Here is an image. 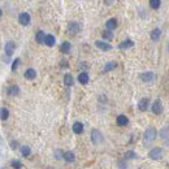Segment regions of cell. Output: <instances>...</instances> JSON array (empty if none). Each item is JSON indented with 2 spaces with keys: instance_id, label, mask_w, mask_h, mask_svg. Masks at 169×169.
<instances>
[{
  "instance_id": "2e32d148",
  "label": "cell",
  "mask_w": 169,
  "mask_h": 169,
  "mask_svg": "<svg viewBox=\"0 0 169 169\" xmlns=\"http://www.w3.org/2000/svg\"><path fill=\"white\" fill-rule=\"evenodd\" d=\"M148 103H150V100L147 98H143L139 100V103H138V109L139 111H142V112H144V111H147L148 108Z\"/></svg>"
},
{
  "instance_id": "4316f807",
  "label": "cell",
  "mask_w": 169,
  "mask_h": 169,
  "mask_svg": "<svg viewBox=\"0 0 169 169\" xmlns=\"http://www.w3.org/2000/svg\"><path fill=\"white\" fill-rule=\"evenodd\" d=\"M9 117V111L8 108H2L0 109V120H3V121H7Z\"/></svg>"
},
{
  "instance_id": "e0dca14e",
  "label": "cell",
  "mask_w": 169,
  "mask_h": 169,
  "mask_svg": "<svg viewBox=\"0 0 169 169\" xmlns=\"http://www.w3.org/2000/svg\"><path fill=\"white\" fill-rule=\"evenodd\" d=\"M56 43V39L52 34H46V39H44V44L48 47H54Z\"/></svg>"
},
{
  "instance_id": "d6986e66",
  "label": "cell",
  "mask_w": 169,
  "mask_h": 169,
  "mask_svg": "<svg viewBox=\"0 0 169 169\" xmlns=\"http://www.w3.org/2000/svg\"><path fill=\"white\" fill-rule=\"evenodd\" d=\"M160 37H161V30H160L159 27L153 29V30L151 31V39H152L153 42H157L159 39H160Z\"/></svg>"
},
{
  "instance_id": "7a4b0ae2",
  "label": "cell",
  "mask_w": 169,
  "mask_h": 169,
  "mask_svg": "<svg viewBox=\"0 0 169 169\" xmlns=\"http://www.w3.org/2000/svg\"><path fill=\"white\" fill-rule=\"evenodd\" d=\"M91 142H93L94 144H100L101 142H103V134H101V132L100 130H98V129H93L91 130Z\"/></svg>"
},
{
  "instance_id": "4dcf8cb0",
  "label": "cell",
  "mask_w": 169,
  "mask_h": 169,
  "mask_svg": "<svg viewBox=\"0 0 169 169\" xmlns=\"http://www.w3.org/2000/svg\"><path fill=\"white\" fill-rule=\"evenodd\" d=\"M20 62H21L20 59H14V61L12 62V70H13V72L17 70V68H18V65H20Z\"/></svg>"
},
{
  "instance_id": "f546056e",
  "label": "cell",
  "mask_w": 169,
  "mask_h": 169,
  "mask_svg": "<svg viewBox=\"0 0 169 169\" xmlns=\"http://www.w3.org/2000/svg\"><path fill=\"white\" fill-rule=\"evenodd\" d=\"M11 165H12L13 169H21L22 168V163L20 160H12Z\"/></svg>"
},
{
  "instance_id": "7c38bea8",
  "label": "cell",
  "mask_w": 169,
  "mask_h": 169,
  "mask_svg": "<svg viewBox=\"0 0 169 169\" xmlns=\"http://www.w3.org/2000/svg\"><path fill=\"white\" fill-rule=\"evenodd\" d=\"M116 122H117L118 126H126V125H129V118L125 114H120L116 118Z\"/></svg>"
},
{
  "instance_id": "e575fe53",
  "label": "cell",
  "mask_w": 169,
  "mask_h": 169,
  "mask_svg": "<svg viewBox=\"0 0 169 169\" xmlns=\"http://www.w3.org/2000/svg\"><path fill=\"white\" fill-rule=\"evenodd\" d=\"M3 16V11H2V8H0V17Z\"/></svg>"
},
{
  "instance_id": "83f0119b",
  "label": "cell",
  "mask_w": 169,
  "mask_h": 169,
  "mask_svg": "<svg viewBox=\"0 0 169 169\" xmlns=\"http://www.w3.org/2000/svg\"><path fill=\"white\" fill-rule=\"evenodd\" d=\"M160 4H161L160 0H150V7L152 9H159L160 8Z\"/></svg>"
},
{
  "instance_id": "30bf717a",
  "label": "cell",
  "mask_w": 169,
  "mask_h": 169,
  "mask_svg": "<svg viewBox=\"0 0 169 169\" xmlns=\"http://www.w3.org/2000/svg\"><path fill=\"white\" fill-rule=\"evenodd\" d=\"M25 78L29 79V81H31V79H35L37 78V70L35 69H33V68H29V69L25 70Z\"/></svg>"
},
{
  "instance_id": "8fae6325",
  "label": "cell",
  "mask_w": 169,
  "mask_h": 169,
  "mask_svg": "<svg viewBox=\"0 0 169 169\" xmlns=\"http://www.w3.org/2000/svg\"><path fill=\"white\" fill-rule=\"evenodd\" d=\"M62 159H64L66 163H73L76 160V155L73 151H65L62 153Z\"/></svg>"
},
{
  "instance_id": "6da1fadb",
  "label": "cell",
  "mask_w": 169,
  "mask_h": 169,
  "mask_svg": "<svg viewBox=\"0 0 169 169\" xmlns=\"http://www.w3.org/2000/svg\"><path fill=\"white\" fill-rule=\"evenodd\" d=\"M143 138H144V141H146L147 143L153 142V141H155V138H156V129L152 128V126L147 128L146 132H144V134H143Z\"/></svg>"
},
{
  "instance_id": "ac0fdd59",
  "label": "cell",
  "mask_w": 169,
  "mask_h": 169,
  "mask_svg": "<svg viewBox=\"0 0 169 169\" xmlns=\"http://www.w3.org/2000/svg\"><path fill=\"white\" fill-rule=\"evenodd\" d=\"M72 129H73V132H74L76 134H82V133H83L85 126H83V124H82V122L77 121V122H74V124H73V126H72Z\"/></svg>"
},
{
  "instance_id": "4fadbf2b",
  "label": "cell",
  "mask_w": 169,
  "mask_h": 169,
  "mask_svg": "<svg viewBox=\"0 0 169 169\" xmlns=\"http://www.w3.org/2000/svg\"><path fill=\"white\" fill-rule=\"evenodd\" d=\"M90 81V77L87 74V72H82V73L78 74V82L81 85H87Z\"/></svg>"
},
{
  "instance_id": "8d00e7d4",
  "label": "cell",
  "mask_w": 169,
  "mask_h": 169,
  "mask_svg": "<svg viewBox=\"0 0 169 169\" xmlns=\"http://www.w3.org/2000/svg\"><path fill=\"white\" fill-rule=\"evenodd\" d=\"M168 48H169V47H168Z\"/></svg>"
},
{
  "instance_id": "cb8c5ba5",
  "label": "cell",
  "mask_w": 169,
  "mask_h": 169,
  "mask_svg": "<svg viewBox=\"0 0 169 169\" xmlns=\"http://www.w3.org/2000/svg\"><path fill=\"white\" fill-rule=\"evenodd\" d=\"M20 152H21V155L23 157H29V156H30V153H31V148L29 146H21L20 147Z\"/></svg>"
},
{
  "instance_id": "d590c367",
  "label": "cell",
  "mask_w": 169,
  "mask_h": 169,
  "mask_svg": "<svg viewBox=\"0 0 169 169\" xmlns=\"http://www.w3.org/2000/svg\"><path fill=\"white\" fill-rule=\"evenodd\" d=\"M0 169H4V168H0Z\"/></svg>"
},
{
  "instance_id": "ba28073f",
  "label": "cell",
  "mask_w": 169,
  "mask_h": 169,
  "mask_svg": "<svg viewBox=\"0 0 169 169\" xmlns=\"http://www.w3.org/2000/svg\"><path fill=\"white\" fill-rule=\"evenodd\" d=\"M95 46L101 51H111V50H112V46H111L108 42H103V40H96Z\"/></svg>"
},
{
  "instance_id": "603a6c76",
  "label": "cell",
  "mask_w": 169,
  "mask_h": 169,
  "mask_svg": "<svg viewBox=\"0 0 169 169\" xmlns=\"http://www.w3.org/2000/svg\"><path fill=\"white\" fill-rule=\"evenodd\" d=\"M44 39H46V34L43 33L42 30H39V31L35 34V40H37V43L43 44V43H44Z\"/></svg>"
},
{
  "instance_id": "5bb4252c",
  "label": "cell",
  "mask_w": 169,
  "mask_h": 169,
  "mask_svg": "<svg viewBox=\"0 0 169 169\" xmlns=\"http://www.w3.org/2000/svg\"><path fill=\"white\" fill-rule=\"evenodd\" d=\"M8 96H17L20 94V87H18L17 85H12L8 87V91H7Z\"/></svg>"
},
{
  "instance_id": "ffe728a7",
  "label": "cell",
  "mask_w": 169,
  "mask_h": 169,
  "mask_svg": "<svg viewBox=\"0 0 169 169\" xmlns=\"http://www.w3.org/2000/svg\"><path fill=\"white\" fill-rule=\"evenodd\" d=\"M72 50V44L69 42H62L61 46H60V51L62 52V54H69Z\"/></svg>"
},
{
  "instance_id": "d4e9b609",
  "label": "cell",
  "mask_w": 169,
  "mask_h": 169,
  "mask_svg": "<svg viewBox=\"0 0 169 169\" xmlns=\"http://www.w3.org/2000/svg\"><path fill=\"white\" fill-rule=\"evenodd\" d=\"M101 37H103V39H105V40H112L113 39V33H112V30H104L103 33H101Z\"/></svg>"
},
{
  "instance_id": "836d02e7",
  "label": "cell",
  "mask_w": 169,
  "mask_h": 169,
  "mask_svg": "<svg viewBox=\"0 0 169 169\" xmlns=\"http://www.w3.org/2000/svg\"><path fill=\"white\" fill-rule=\"evenodd\" d=\"M61 65H62V68H68V65H69V64H68V61H62Z\"/></svg>"
},
{
  "instance_id": "d6a6232c",
  "label": "cell",
  "mask_w": 169,
  "mask_h": 169,
  "mask_svg": "<svg viewBox=\"0 0 169 169\" xmlns=\"http://www.w3.org/2000/svg\"><path fill=\"white\" fill-rule=\"evenodd\" d=\"M118 167H120V169H126V164H125V163H120Z\"/></svg>"
},
{
  "instance_id": "44dd1931",
  "label": "cell",
  "mask_w": 169,
  "mask_h": 169,
  "mask_svg": "<svg viewBox=\"0 0 169 169\" xmlns=\"http://www.w3.org/2000/svg\"><path fill=\"white\" fill-rule=\"evenodd\" d=\"M64 83L65 86H68V87H70V86H73L74 85V78H73V76L72 74H65L64 76Z\"/></svg>"
},
{
  "instance_id": "52a82bcc",
  "label": "cell",
  "mask_w": 169,
  "mask_h": 169,
  "mask_svg": "<svg viewBox=\"0 0 169 169\" xmlns=\"http://www.w3.org/2000/svg\"><path fill=\"white\" fill-rule=\"evenodd\" d=\"M151 111H152V113H155V114H160V113L163 112V104H161V101L159 100V99H156V100L152 103Z\"/></svg>"
},
{
  "instance_id": "f1b7e54d",
  "label": "cell",
  "mask_w": 169,
  "mask_h": 169,
  "mask_svg": "<svg viewBox=\"0 0 169 169\" xmlns=\"http://www.w3.org/2000/svg\"><path fill=\"white\" fill-rule=\"evenodd\" d=\"M137 153H135L134 151H128L126 153H125V159L126 160H132V159H137Z\"/></svg>"
},
{
  "instance_id": "1f68e13d",
  "label": "cell",
  "mask_w": 169,
  "mask_h": 169,
  "mask_svg": "<svg viewBox=\"0 0 169 169\" xmlns=\"http://www.w3.org/2000/svg\"><path fill=\"white\" fill-rule=\"evenodd\" d=\"M11 148H12V150H17V148H18L17 141H11Z\"/></svg>"
},
{
  "instance_id": "5b68a950",
  "label": "cell",
  "mask_w": 169,
  "mask_h": 169,
  "mask_svg": "<svg viewBox=\"0 0 169 169\" xmlns=\"http://www.w3.org/2000/svg\"><path fill=\"white\" fill-rule=\"evenodd\" d=\"M30 21H31V17L29 13H26V12L20 13V16H18V22H20V25L27 26L29 23H30Z\"/></svg>"
},
{
  "instance_id": "9c48e42d",
  "label": "cell",
  "mask_w": 169,
  "mask_h": 169,
  "mask_svg": "<svg viewBox=\"0 0 169 169\" xmlns=\"http://www.w3.org/2000/svg\"><path fill=\"white\" fill-rule=\"evenodd\" d=\"M141 79L143 82H152L155 79V73H152V72H144V73L141 74Z\"/></svg>"
},
{
  "instance_id": "277c9868",
  "label": "cell",
  "mask_w": 169,
  "mask_h": 169,
  "mask_svg": "<svg viewBox=\"0 0 169 169\" xmlns=\"http://www.w3.org/2000/svg\"><path fill=\"white\" fill-rule=\"evenodd\" d=\"M14 51H16V43L12 42V40H8L5 43V46H4V52H5V55L8 57H11L14 54Z\"/></svg>"
},
{
  "instance_id": "3957f363",
  "label": "cell",
  "mask_w": 169,
  "mask_h": 169,
  "mask_svg": "<svg viewBox=\"0 0 169 169\" xmlns=\"http://www.w3.org/2000/svg\"><path fill=\"white\" fill-rule=\"evenodd\" d=\"M163 155H164V151L160 147H155L148 152V157L152 159V160H160V159L163 157Z\"/></svg>"
},
{
  "instance_id": "9a60e30c",
  "label": "cell",
  "mask_w": 169,
  "mask_h": 169,
  "mask_svg": "<svg viewBox=\"0 0 169 169\" xmlns=\"http://www.w3.org/2000/svg\"><path fill=\"white\" fill-rule=\"evenodd\" d=\"M134 46V42L130 40V39H125L124 42H121L118 44V48L120 50H129V48H132Z\"/></svg>"
},
{
  "instance_id": "484cf974",
  "label": "cell",
  "mask_w": 169,
  "mask_h": 169,
  "mask_svg": "<svg viewBox=\"0 0 169 169\" xmlns=\"http://www.w3.org/2000/svg\"><path fill=\"white\" fill-rule=\"evenodd\" d=\"M116 66H117V62H114V61L107 62V64H105V66H104V73H107V72H111V70L116 69Z\"/></svg>"
},
{
  "instance_id": "8992f818",
  "label": "cell",
  "mask_w": 169,
  "mask_h": 169,
  "mask_svg": "<svg viewBox=\"0 0 169 169\" xmlns=\"http://www.w3.org/2000/svg\"><path fill=\"white\" fill-rule=\"evenodd\" d=\"M79 30H81V26H79V23H77V22H70L69 25H68V33H69L72 37L77 35V34L79 33Z\"/></svg>"
},
{
  "instance_id": "7402d4cb",
  "label": "cell",
  "mask_w": 169,
  "mask_h": 169,
  "mask_svg": "<svg viewBox=\"0 0 169 169\" xmlns=\"http://www.w3.org/2000/svg\"><path fill=\"white\" fill-rule=\"evenodd\" d=\"M105 26H107L108 30H114V29L117 27V20H116V18H109L107 23H105Z\"/></svg>"
}]
</instances>
